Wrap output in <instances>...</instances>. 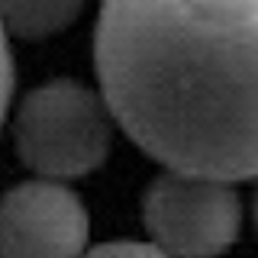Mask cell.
<instances>
[{
    "label": "cell",
    "mask_w": 258,
    "mask_h": 258,
    "mask_svg": "<svg viewBox=\"0 0 258 258\" xmlns=\"http://www.w3.org/2000/svg\"><path fill=\"white\" fill-rule=\"evenodd\" d=\"M113 113L100 94L58 78L20 100L13 145L26 168L45 181H71L97 171L110 155Z\"/></svg>",
    "instance_id": "obj_2"
},
{
    "label": "cell",
    "mask_w": 258,
    "mask_h": 258,
    "mask_svg": "<svg viewBox=\"0 0 258 258\" xmlns=\"http://www.w3.org/2000/svg\"><path fill=\"white\" fill-rule=\"evenodd\" d=\"M91 216L61 181H23L0 197V258H84Z\"/></svg>",
    "instance_id": "obj_4"
},
{
    "label": "cell",
    "mask_w": 258,
    "mask_h": 258,
    "mask_svg": "<svg viewBox=\"0 0 258 258\" xmlns=\"http://www.w3.org/2000/svg\"><path fill=\"white\" fill-rule=\"evenodd\" d=\"M94 64L119 129L168 171L258 181V0H103Z\"/></svg>",
    "instance_id": "obj_1"
},
{
    "label": "cell",
    "mask_w": 258,
    "mask_h": 258,
    "mask_svg": "<svg viewBox=\"0 0 258 258\" xmlns=\"http://www.w3.org/2000/svg\"><path fill=\"white\" fill-rule=\"evenodd\" d=\"M84 258H171V255H165L155 242L119 239V242H103V245L91 248Z\"/></svg>",
    "instance_id": "obj_6"
},
{
    "label": "cell",
    "mask_w": 258,
    "mask_h": 258,
    "mask_svg": "<svg viewBox=\"0 0 258 258\" xmlns=\"http://www.w3.org/2000/svg\"><path fill=\"white\" fill-rule=\"evenodd\" d=\"M142 216L165 255L216 258L239 239L242 200L229 181L165 171L145 190Z\"/></svg>",
    "instance_id": "obj_3"
},
{
    "label": "cell",
    "mask_w": 258,
    "mask_h": 258,
    "mask_svg": "<svg viewBox=\"0 0 258 258\" xmlns=\"http://www.w3.org/2000/svg\"><path fill=\"white\" fill-rule=\"evenodd\" d=\"M10 97H13V55L10 45H7V29L0 26V123L7 116Z\"/></svg>",
    "instance_id": "obj_7"
},
{
    "label": "cell",
    "mask_w": 258,
    "mask_h": 258,
    "mask_svg": "<svg viewBox=\"0 0 258 258\" xmlns=\"http://www.w3.org/2000/svg\"><path fill=\"white\" fill-rule=\"evenodd\" d=\"M252 213H255V229H258V190H255V200H252Z\"/></svg>",
    "instance_id": "obj_8"
},
{
    "label": "cell",
    "mask_w": 258,
    "mask_h": 258,
    "mask_svg": "<svg viewBox=\"0 0 258 258\" xmlns=\"http://www.w3.org/2000/svg\"><path fill=\"white\" fill-rule=\"evenodd\" d=\"M84 0H0V26L20 39H48L68 29Z\"/></svg>",
    "instance_id": "obj_5"
}]
</instances>
